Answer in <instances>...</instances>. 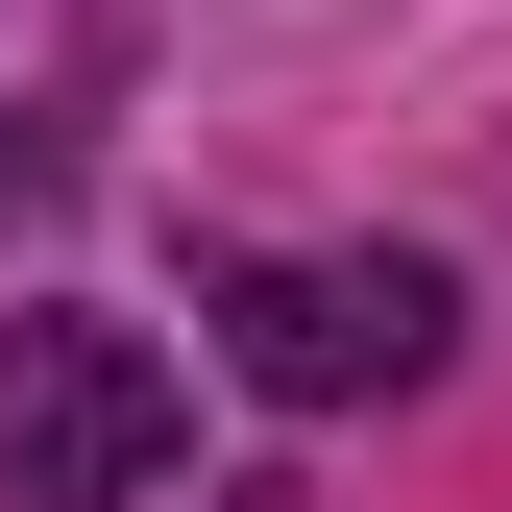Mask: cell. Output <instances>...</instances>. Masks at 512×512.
<instances>
[{"label": "cell", "instance_id": "obj_1", "mask_svg": "<svg viewBox=\"0 0 512 512\" xmlns=\"http://www.w3.org/2000/svg\"><path fill=\"white\" fill-rule=\"evenodd\" d=\"M439 317H464V293H439L415 244H269V269H220V366L269 415H366V391L439 366Z\"/></svg>", "mask_w": 512, "mask_h": 512}, {"label": "cell", "instance_id": "obj_2", "mask_svg": "<svg viewBox=\"0 0 512 512\" xmlns=\"http://www.w3.org/2000/svg\"><path fill=\"white\" fill-rule=\"evenodd\" d=\"M171 366L122 317H0V512H147L171 488Z\"/></svg>", "mask_w": 512, "mask_h": 512}]
</instances>
